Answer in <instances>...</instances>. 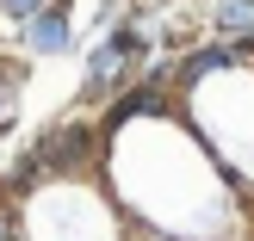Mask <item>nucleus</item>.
Wrapping results in <instances>:
<instances>
[{
	"label": "nucleus",
	"instance_id": "1",
	"mask_svg": "<svg viewBox=\"0 0 254 241\" xmlns=\"http://www.w3.org/2000/svg\"><path fill=\"white\" fill-rule=\"evenodd\" d=\"M130 49H136V37L124 31V37H112V44L93 56V93H106V87L118 81V68H124V56H130Z\"/></svg>",
	"mask_w": 254,
	"mask_h": 241
},
{
	"label": "nucleus",
	"instance_id": "2",
	"mask_svg": "<svg viewBox=\"0 0 254 241\" xmlns=\"http://www.w3.org/2000/svg\"><path fill=\"white\" fill-rule=\"evenodd\" d=\"M62 44H68V19H62V12L31 19V49H62Z\"/></svg>",
	"mask_w": 254,
	"mask_h": 241
},
{
	"label": "nucleus",
	"instance_id": "3",
	"mask_svg": "<svg viewBox=\"0 0 254 241\" xmlns=\"http://www.w3.org/2000/svg\"><path fill=\"white\" fill-rule=\"evenodd\" d=\"M217 25H223L230 37H254V0H223Z\"/></svg>",
	"mask_w": 254,
	"mask_h": 241
},
{
	"label": "nucleus",
	"instance_id": "4",
	"mask_svg": "<svg viewBox=\"0 0 254 241\" xmlns=\"http://www.w3.org/2000/svg\"><path fill=\"white\" fill-rule=\"evenodd\" d=\"M223 62H230V49H211V56H192V62H186V81H198V74L223 68Z\"/></svg>",
	"mask_w": 254,
	"mask_h": 241
},
{
	"label": "nucleus",
	"instance_id": "5",
	"mask_svg": "<svg viewBox=\"0 0 254 241\" xmlns=\"http://www.w3.org/2000/svg\"><path fill=\"white\" fill-rule=\"evenodd\" d=\"M50 0H0V12H19V19H37Z\"/></svg>",
	"mask_w": 254,
	"mask_h": 241
}]
</instances>
